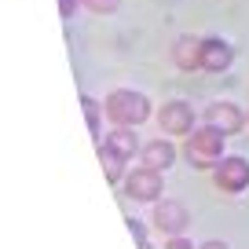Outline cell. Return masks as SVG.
Wrapping results in <instances>:
<instances>
[{"label":"cell","instance_id":"obj_1","mask_svg":"<svg viewBox=\"0 0 249 249\" xmlns=\"http://www.w3.org/2000/svg\"><path fill=\"white\" fill-rule=\"evenodd\" d=\"M103 110H107V117L114 124L136 128V124H143L150 117V99L143 92H132V88H114L107 95V103H103Z\"/></svg>","mask_w":249,"mask_h":249},{"label":"cell","instance_id":"obj_2","mask_svg":"<svg viewBox=\"0 0 249 249\" xmlns=\"http://www.w3.org/2000/svg\"><path fill=\"white\" fill-rule=\"evenodd\" d=\"M183 154H187V161L195 165V169H213V165L224 158V132L213 128V124L195 128V132L187 136V143H183Z\"/></svg>","mask_w":249,"mask_h":249},{"label":"cell","instance_id":"obj_3","mask_svg":"<svg viewBox=\"0 0 249 249\" xmlns=\"http://www.w3.org/2000/svg\"><path fill=\"white\" fill-rule=\"evenodd\" d=\"M213 179H216V187L227 191V195H242L249 187V161L238 158V154H224L213 165Z\"/></svg>","mask_w":249,"mask_h":249},{"label":"cell","instance_id":"obj_4","mask_svg":"<svg viewBox=\"0 0 249 249\" xmlns=\"http://www.w3.org/2000/svg\"><path fill=\"white\" fill-rule=\"evenodd\" d=\"M158 124L165 136H191L195 132V107L183 99H169L158 110Z\"/></svg>","mask_w":249,"mask_h":249},{"label":"cell","instance_id":"obj_5","mask_svg":"<svg viewBox=\"0 0 249 249\" xmlns=\"http://www.w3.org/2000/svg\"><path fill=\"white\" fill-rule=\"evenodd\" d=\"M124 198H136V202H161V172L154 169H132L124 176Z\"/></svg>","mask_w":249,"mask_h":249},{"label":"cell","instance_id":"obj_6","mask_svg":"<svg viewBox=\"0 0 249 249\" xmlns=\"http://www.w3.org/2000/svg\"><path fill=\"white\" fill-rule=\"evenodd\" d=\"M154 227L161 234H183L187 227H191V213H187L183 202H172V198H165V202H154Z\"/></svg>","mask_w":249,"mask_h":249},{"label":"cell","instance_id":"obj_7","mask_svg":"<svg viewBox=\"0 0 249 249\" xmlns=\"http://www.w3.org/2000/svg\"><path fill=\"white\" fill-rule=\"evenodd\" d=\"M205 124L220 128L224 136H234L242 124H246V114H242L234 103H209V107H205Z\"/></svg>","mask_w":249,"mask_h":249},{"label":"cell","instance_id":"obj_8","mask_svg":"<svg viewBox=\"0 0 249 249\" xmlns=\"http://www.w3.org/2000/svg\"><path fill=\"white\" fill-rule=\"evenodd\" d=\"M231 59H234V52H231L227 40H220V37L202 40V70L205 73H224L227 66H231Z\"/></svg>","mask_w":249,"mask_h":249},{"label":"cell","instance_id":"obj_9","mask_svg":"<svg viewBox=\"0 0 249 249\" xmlns=\"http://www.w3.org/2000/svg\"><path fill=\"white\" fill-rule=\"evenodd\" d=\"M140 158H143V165H147V169L165 172V169H172V161H176V147H172L169 140H150L147 147L140 150Z\"/></svg>","mask_w":249,"mask_h":249},{"label":"cell","instance_id":"obj_10","mask_svg":"<svg viewBox=\"0 0 249 249\" xmlns=\"http://www.w3.org/2000/svg\"><path fill=\"white\" fill-rule=\"evenodd\" d=\"M172 62H176L179 70H202V40L176 37L172 40Z\"/></svg>","mask_w":249,"mask_h":249},{"label":"cell","instance_id":"obj_11","mask_svg":"<svg viewBox=\"0 0 249 249\" xmlns=\"http://www.w3.org/2000/svg\"><path fill=\"white\" fill-rule=\"evenodd\" d=\"M99 161H103V172H107L110 183H124V161H128V158H121L117 150H110L107 143H99Z\"/></svg>","mask_w":249,"mask_h":249},{"label":"cell","instance_id":"obj_12","mask_svg":"<svg viewBox=\"0 0 249 249\" xmlns=\"http://www.w3.org/2000/svg\"><path fill=\"white\" fill-rule=\"evenodd\" d=\"M107 147L117 150L121 158H132L136 154V132H132V128H124V124H117L114 132L107 136Z\"/></svg>","mask_w":249,"mask_h":249},{"label":"cell","instance_id":"obj_13","mask_svg":"<svg viewBox=\"0 0 249 249\" xmlns=\"http://www.w3.org/2000/svg\"><path fill=\"white\" fill-rule=\"evenodd\" d=\"M81 107H85V117H88V128H92V136L99 140V121H103V107L92 99V95H81Z\"/></svg>","mask_w":249,"mask_h":249},{"label":"cell","instance_id":"obj_14","mask_svg":"<svg viewBox=\"0 0 249 249\" xmlns=\"http://www.w3.org/2000/svg\"><path fill=\"white\" fill-rule=\"evenodd\" d=\"M85 8H92L95 15H110V11H117L121 8V0H81Z\"/></svg>","mask_w":249,"mask_h":249},{"label":"cell","instance_id":"obj_15","mask_svg":"<svg viewBox=\"0 0 249 249\" xmlns=\"http://www.w3.org/2000/svg\"><path fill=\"white\" fill-rule=\"evenodd\" d=\"M128 231H132V238L140 242L143 249H147V231H143V224H140V220H128Z\"/></svg>","mask_w":249,"mask_h":249},{"label":"cell","instance_id":"obj_16","mask_svg":"<svg viewBox=\"0 0 249 249\" xmlns=\"http://www.w3.org/2000/svg\"><path fill=\"white\" fill-rule=\"evenodd\" d=\"M165 249H195V246H191V238H183V234H172V238L165 242Z\"/></svg>","mask_w":249,"mask_h":249},{"label":"cell","instance_id":"obj_17","mask_svg":"<svg viewBox=\"0 0 249 249\" xmlns=\"http://www.w3.org/2000/svg\"><path fill=\"white\" fill-rule=\"evenodd\" d=\"M59 15L62 18H73V15H77V0H59Z\"/></svg>","mask_w":249,"mask_h":249},{"label":"cell","instance_id":"obj_18","mask_svg":"<svg viewBox=\"0 0 249 249\" xmlns=\"http://www.w3.org/2000/svg\"><path fill=\"white\" fill-rule=\"evenodd\" d=\"M198 249H231V246H227V242H216V238H213V242H202Z\"/></svg>","mask_w":249,"mask_h":249}]
</instances>
